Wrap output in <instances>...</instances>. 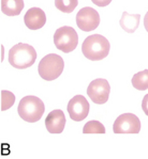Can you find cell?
Masks as SVG:
<instances>
[{
	"instance_id": "obj_3",
	"label": "cell",
	"mask_w": 148,
	"mask_h": 159,
	"mask_svg": "<svg viewBox=\"0 0 148 159\" xmlns=\"http://www.w3.org/2000/svg\"><path fill=\"white\" fill-rule=\"evenodd\" d=\"M45 111L44 102L37 96H25L21 99L17 112L22 120L28 123H36L41 119Z\"/></svg>"
},
{
	"instance_id": "obj_10",
	"label": "cell",
	"mask_w": 148,
	"mask_h": 159,
	"mask_svg": "<svg viewBox=\"0 0 148 159\" xmlns=\"http://www.w3.org/2000/svg\"><path fill=\"white\" fill-rule=\"evenodd\" d=\"M66 126V116L62 110L51 111L45 119V127L51 134H61Z\"/></svg>"
},
{
	"instance_id": "obj_16",
	"label": "cell",
	"mask_w": 148,
	"mask_h": 159,
	"mask_svg": "<svg viewBox=\"0 0 148 159\" xmlns=\"http://www.w3.org/2000/svg\"><path fill=\"white\" fill-rule=\"evenodd\" d=\"M84 134H105V127L99 121H89L84 125Z\"/></svg>"
},
{
	"instance_id": "obj_20",
	"label": "cell",
	"mask_w": 148,
	"mask_h": 159,
	"mask_svg": "<svg viewBox=\"0 0 148 159\" xmlns=\"http://www.w3.org/2000/svg\"><path fill=\"white\" fill-rule=\"evenodd\" d=\"M144 26H145L146 31L148 32V12H147L146 15H145V17H144Z\"/></svg>"
},
{
	"instance_id": "obj_8",
	"label": "cell",
	"mask_w": 148,
	"mask_h": 159,
	"mask_svg": "<svg viewBox=\"0 0 148 159\" xmlns=\"http://www.w3.org/2000/svg\"><path fill=\"white\" fill-rule=\"evenodd\" d=\"M76 25L81 30L85 32H89L97 29L100 25V15L97 10L90 7L81 9L76 14Z\"/></svg>"
},
{
	"instance_id": "obj_1",
	"label": "cell",
	"mask_w": 148,
	"mask_h": 159,
	"mask_svg": "<svg viewBox=\"0 0 148 159\" xmlns=\"http://www.w3.org/2000/svg\"><path fill=\"white\" fill-rule=\"evenodd\" d=\"M111 49L110 42L105 36L100 34H91L86 38L82 45V52L91 61H100L107 57Z\"/></svg>"
},
{
	"instance_id": "obj_2",
	"label": "cell",
	"mask_w": 148,
	"mask_h": 159,
	"mask_svg": "<svg viewBox=\"0 0 148 159\" xmlns=\"http://www.w3.org/2000/svg\"><path fill=\"white\" fill-rule=\"evenodd\" d=\"M37 56V51L31 45L18 43L9 51V63L14 68L25 70L34 64Z\"/></svg>"
},
{
	"instance_id": "obj_12",
	"label": "cell",
	"mask_w": 148,
	"mask_h": 159,
	"mask_svg": "<svg viewBox=\"0 0 148 159\" xmlns=\"http://www.w3.org/2000/svg\"><path fill=\"white\" fill-rule=\"evenodd\" d=\"M140 20V14H129L128 12H123L119 20V25L127 33H133L139 28Z\"/></svg>"
},
{
	"instance_id": "obj_7",
	"label": "cell",
	"mask_w": 148,
	"mask_h": 159,
	"mask_svg": "<svg viewBox=\"0 0 148 159\" xmlns=\"http://www.w3.org/2000/svg\"><path fill=\"white\" fill-rule=\"evenodd\" d=\"M141 121L135 114L123 113L115 120L113 125L114 134H139Z\"/></svg>"
},
{
	"instance_id": "obj_18",
	"label": "cell",
	"mask_w": 148,
	"mask_h": 159,
	"mask_svg": "<svg viewBox=\"0 0 148 159\" xmlns=\"http://www.w3.org/2000/svg\"><path fill=\"white\" fill-rule=\"evenodd\" d=\"M91 1L98 7H106L112 2V0H91Z\"/></svg>"
},
{
	"instance_id": "obj_6",
	"label": "cell",
	"mask_w": 148,
	"mask_h": 159,
	"mask_svg": "<svg viewBox=\"0 0 148 159\" xmlns=\"http://www.w3.org/2000/svg\"><path fill=\"white\" fill-rule=\"evenodd\" d=\"M111 85L106 79L98 78L90 82L87 88V94L91 102L98 105H103L108 101Z\"/></svg>"
},
{
	"instance_id": "obj_9",
	"label": "cell",
	"mask_w": 148,
	"mask_h": 159,
	"mask_svg": "<svg viewBox=\"0 0 148 159\" xmlns=\"http://www.w3.org/2000/svg\"><path fill=\"white\" fill-rule=\"evenodd\" d=\"M89 109V102L83 95H76L73 98H71L68 104V107H67L69 116L74 122H81L85 120L88 116Z\"/></svg>"
},
{
	"instance_id": "obj_14",
	"label": "cell",
	"mask_w": 148,
	"mask_h": 159,
	"mask_svg": "<svg viewBox=\"0 0 148 159\" xmlns=\"http://www.w3.org/2000/svg\"><path fill=\"white\" fill-rule=\"evenodd\" d=\"M132 85L136 90L145 91L148 89V70L136 73L132 77Z\"/></svg>"
},
{
	"instance_id": "obj_11",
	"label": "cell",
	"mask_w": 148,
	"mask_h": 159,
	"mask_svg": "<svg viewBox=\"0 0 148 159\" xmlns=\"http://www.w3.org/2000/svg\"><path fill=\"white\" fill-rule=\"evenodd\" d=\"M24 23L30 30H38L45 26V12L40 8H31L26 12L24 16Z\"/></svg>"
},
{
	"instance_id": "obj_15",
	"label": "cell",
	"mask_w": 148,
	"mask_h": 159,
	"mask_svg": "<svg viewBox=\"0 0 148 159\" xmlns=\"http://www.w3.org/2000/svg\"><path fill=\"white\" fill-rule=\"evenodd\" d=\"M77 4L78 0H55V7L63 13H72Z\"/></svg>"
},
{
	"instance_id": "obj_13",
	"label": "cell",
	"mask_w": 148,
	"mask_h": 159,
	"mask_svg": "<svg viewBox=\"0 0 148 159\" xmlns=\"http://www.w3.org/2000/svg\"><path fill=\"white\" fill-rule=\"evenodd\" d=\"M24 9V0H1V11L4 15L17 16Z\"/></svg>"
},
{
	"instance_id": "obj_4",
	"label": "cell",
	"mask_w": 148,
	"mask_h": 159,
	"mask_svg": "<svg viewBox=\"0 0 148 159\" xmlns=\"http://www.w3.org/2000/svg\"><path fill=\"white\" fill-rule=\"evenodd\" d=\"M65 68V61L59 55L49 53L42 58L38 65V72L42 79L52 81L62 74Z\"/></svg>"
},
{
	"instance_id": "obj_17",
	"label": "cell",
	"mask_w": 148,
	"mask_h": 159,
	"mask_svg": "<svg viewBox=\"0 0 148 159\" xmlns=\"http://www.w3.org/2000/svg\"><path fill=\"white\" fill-rule=\"evenodd\" d=\"M15 102V95L12 92L2 90L1 91V111H6L11 108Z\"/></svg>"
},
{
	"instance_id": "obj_5",
	"label": "cell",
	"mask_w": 148,
	"mask_h": 159,
	"mask_svg": "<svg viewBox=\"0 0 148 159\" xmlns=\"http://www.w3.org/2000/svg\"><path fill=\"white\" fill-rule=\"evenodd\" d=\"M54 44L57 49L69 53L77 47L78 35L72 27L62 26L58 28L54 34Z\"/></svg>"
},
{
	"instance_id": "obj_19",
	"label": "cell",
	"mask_w": 148,
	"mask_h": 159,
	"mask_svg": "<svg viewBox=\"0 0 148 159\" xmlns=\"http://www.w3.org/2000/svg\"><path fill=\"white\" fill-rule=\"evenodd\" d=\"M142 109H143V111H144V113L146 114V116H148V94L145 95L142 101Z\"/></svg>"
}]
</instances>
